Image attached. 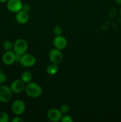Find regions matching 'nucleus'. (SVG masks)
<instances>
[{"label":"nucleus","instance_id":"dca6fc26","mask_svg":"<svg viewBox=\"0 0 121 122\" xmlns=\"http://www.w3.org/2000/svg\"><path fill=\"white\" fill-rule=\"evenodd\" d=\"M59 110L61 112V113H62V114H66L69 113L70 110V106L68 104H63L60 106Z\"/></svg>","mask_w":121,"mask_h":122},{"label":"nucleus","instance_id":"5701e85b","mask_svg":"<svg viewBox=\"0 0 121 122\" xmlns=\"http://www.w3.org/2000/svg\"><path fill=\"white\" fill-rule=\"evenodd\" d=\"M115 1L117 4L121 5V0H115Z\"/></svg>","mask_w":121,"mask_h":122},{"label":"nucleus","instance_id":"4be33fe9","mask_svg":"<svg viewBox=\"0 0 121 122\" xmlns=\"http://www.w3.org/2000/svg\"><path fill=\"white\" fill-rule=\"evenodd\" d=\"M24 120L21 117H19V116H17V117H15L14 118H13V120H12V122H23Z\"/></svg>","mask_w":121,"mask_h":122},{"label":"nucleus","instance_id":"ddd939ff","mask_svg":"<svg viewBox=\"0 0 121 122\" xmlns=\"http://www.w3.org/2000/svg\"><path fill=\"white\" fill-rule=\"evenodd\" d=\"M58 70H59V67L58 66V64L51 63L49 65L47 66L46 68V73L49 75L53 76L58 73Z\"/></svg>","mask_w":121,"mask_h":122},{"label":"nucleus","instance_id":"6e6552de","mask_svg":"<svg viewBox=\"0 0 121 122\" xmlns=\"http://www.w3.org/2000/svg\"><path fill=\"white\" fill-rule=\"evenodd\" d=\"M26 83L20 79H15L11 82L10 85V89L14 94H20L24 91Z\"/></svg>","mask_w":121,"mask_h":122},{"label":"nucleus","instance_id":"9d476101","mask_svg":"<svg viewBox=\"0 0 121 122\" xmlns=\"http://www.w3.org/2000/svg\"><path fill=\"white\" fill-rule=\"evenodd\" d=\"M53 44L55 48L62 50L66 47L68 42L66 38L60 35L55 37L53 41Z\"/></svg>","mask_w":121,"mask_h":122},{"label":"nucleus","instance_id":"b1692460","mask_svg":"<svg viewBox=\"0 0 121 122\" xmlns=\"http://www.w3.org/2000/svg\"><path fill=\"white\" fill-rule=\"evenodd\" d=\"M8 0H0V2L1 3H4V2H7Z\"/></svg>","mask_w":121,"mask_h":122},{"label":"nucleus","instance_id":"f03ea898","mask_svg":"<svg viewBox=\"0 0 121 122\" xmlns=\"http://www.w3.org/2000/svg\"><path fill=\"white\" fill-rule=\"evenodd\" d=\"M28 48V42L24 39H18L15 41L13 45V51L16 54L22 56L26 53Z\"/></svg>","mask_w":121,"mask_h":122},{"label":"nucleus","instance_id":"0eeeda50","mask_svg":"<svg viewBox=\"0 0 121 122\" xmlns=\"http://www.w3.org/2000/svg\"><path fill=\"white\" fill-rule=\"evenodd\" d=\"M62 113L59 109L51 108L47 111L46 117L49 121L52 122H58L60 121L62 117Z\"/></svg>","mask_w":121,"mask_h":122},{"label":"nucleus","instance_id":"423d86ee","mask_svg":"<svg viewBox=\"0 0 121 122\" xmlns=\"http://www.w3.org/2000/svg\"><path fill=\"white\" fill-rule=\"evenodd\" d=\"M49 58L52 63L59 64L62 61L64 56L62 52H61V50L55 48L50 51L49 53Z\"/></svg>","mask_w":121,"mask_h":122},{"label":"nucleus","instance_id":"f257e3e1","mask_svg":"<svg viewBox=\"0 0 121 122\" xmlns=\"http://www.w3.org/2000/svg\"><path fill=\"white\" fill-rule=\"evenodd\" d=\"M24 91L26 95L29 97L36 98L42 94V88L38 83L31 82L26 84Z\"/></svg>","mask_w":121,"mask_h":122},{"label":"nucleus","instance_id":"412c9836","mask_svg":"<svg viewBox=\"0 0 121 122\" xmlns=\"http://www.w3.org/2000/svg\"><path fill=\"white\" fill-rule=\"evenodd\" d=\"M30 5L28 4L27 3H25V4H23V6H22V10L25 11L26 12H28L30 10Z\"/></svg>","mask_w":121,"mask_h":122},{"label":"nucleus","instance_id":"20e7f679","mask_svg":"<svg viewBox=\"0 0 121 122\" xmlns=\"http://www.w3.org/2000/svg\"><path fill=\"white\" fill-rule=\"evenodd\" d=\"M13 92L10 88L6 85H0V101L8 102L11 100Z\"/></svg>","mask_w":121,"mask_h":122},{"label":"nucleus","instance_id":"a211bd4d","mask_svg":"<svg viewBox=\"0 0 121 122\" xmlns=\"http://www.w3.org/2000/svg\"><path fill=\"white\" fill-rule=\"evenodd\" d=\"M53 32L55 36L60 35L62 33V28L61 27V26L56 25L53 27Z\"/></svg>","mask_w":121,"mask_h":122},{"label":"nucleus","instance_id":"39448f33","mask_svg":"<svg viewBox=\"0 0 121 122\" xmlns=\"http://www.w3.org/2000/svg\"><path fill=\"white\" fill-rule=\"evenodd\" d=\"M36 60L33 55L28 53H25L22 55L19 63L24 67H31L35 64Z\"/></svg>","mask_w":121,"mask_h":122},{"label":"nucleus","instance_id":"aec40b11","mask_svg":"<svg viewBox=\"0 0 121 122\" xmlns=\"http://www.w3.org/2000/svg\"><path fill=\"white\" fill-rule=\"evenodd\" d=\"M7 77L5 74L3 72H1L0 73V83H4L7 81Z\"/></svg>","mask_w":121,"mask_h":122},{"label":"nucleus","instance_id":"1a4fd4ad","mask_svg":"<svg viewBox=\"0 0 121 122\" xmlns=\"http://www.w3.org/2000/svg\"><path fill=\"white\" fill-rule=\"evenodd\" d=\"M23 3L21 0H8L7 2V9L13 13H17L22 9Z\"/></svg>","mask_w":121,"mask_h":122},{"label":"nucleus","instance_id":"a878e982","mask_svg":"<svg viewBox=\"0 0 121 122\" xmlns=\"http://www.w3.org/2000/svg\"><path fill=\"white\" fill-rule=\"evenodd\" d=\"M1 72H2V70H1V69H0V73H1Z\"/></svg>","mask_w":121,"mask_h":122},{"label":"nucleus","instance_id":"6ab92c4d","mask_svg":"<svg viewBox=\"0 0 121 122\" xmlns=\"http://www.w3.org/2000/svg\"><path fill=\"white\" fill-rule=\"evenodd\" d=\"M60 122H73V119L72 117L70 115H68L67 114L62 116Z\"/></svg>","mask_w":121,"mask_h":122},{"label":"nucleus","instance_id":"f3484780","mask_svg":"<svg viewBox=\"0 0 121 122\" xmlns=\"http://www.w3.org/2000/svg\"><path fill=\"white\" fill-rule=\"evenodd\" d=\"M9 117L8 114L5 112H0V122H8Z\"/></svg>","mask_w":121,"mask_h":122},{"label":"nucleus","instance_id":"f8f14e48","mask_svg":"<svg viewBox=\"0 0 121 122\" xmlns=\"http://www.w3.org/2000/svg\"><path fill=\"white\" fill-rule=\"evenodd\" d=\"M15 20L18 23L21 25H24L27 23L29 20V14L28 12H26L22 10L17 12L15 15Z\"/></svg>","mask_w":121,"mask_h":122},{"label":"nucleus","instance_id":"9b49d317","mask_svg":"<svg viewBox=\"0 0 121 122\" xmlns=\"http://www.w3.org/2000/svg\"><path fill=\"white\" fill-rule=\"evenodd\" d=\"M16 54L14 51H7L2 56V61L5 65L9 66L15 62Z\"/></svg>","mask_w":121,"mask_h":122},{"label":"nucleus","instance_id":"4468645a","mask_svg":"<svg viewBox=\"0 0 121 122\" xmlns=\"http://www.w3.org/2000/svg\"><path fill=\"white\" fill-rule=\"evenodd\" d=\"M33 76L32 74L28 71H24L22 73L21 75V79L26 84L32 82Z\"/></svg>","mask_w":121,"mask_h":122},{"label":"nucleus","instance_id":"393cba45","mask_svg":"<svg viewBox=\"0 0 121 122\" xmlns=\"http://www.w3.org/2000/svg\"><path fill=\"white\" fill-rule=\"evenodd\" d=\"M119 13H120V15H121V8H120Z\"/></svg>","mask_w":121,"mask_h":122},{"label":"nucleus","instance_id":"7ed1b4c3","mask_svg":"<svg viewBox=\"0 0 121 122\" xmlns=\"http://www.w3.org/2000/svg\"><path fill=\"white\" fill-rule=\"evenodd\" d=\"M12 112L16 116H20L26 110V104L23 100H17L13 102L11 107Z\"/></svg>","mask_w":121,"mask_h":122},{"label":"nucleus","instance_id":"2eb2a0df","mask_svg":"<svg viewBox=\"0 0 121 122\" xmlns=\"http://www.w3.org/2000/svg\"><path fill=\"white\" fill-rule=\"evenodd\" d=\"M13 45L14 44L11 41L6 40L2 44V47L5 51H10L13 48Z\"/></svg>","mask_w":121,"mask_h":122}]
</instances>
